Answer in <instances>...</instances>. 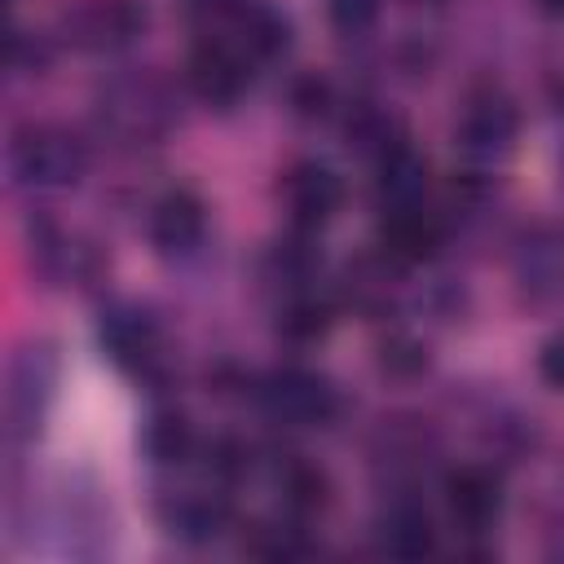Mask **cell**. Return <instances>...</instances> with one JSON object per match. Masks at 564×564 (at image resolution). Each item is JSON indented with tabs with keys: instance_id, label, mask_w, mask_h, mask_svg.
Wrapping results in <instances>:
<instances>
[{
	"instance_id": "1",
	"label": "cell",
	"mask_w": 564,
	"mask_h": 564,
	"mask_svg": "<svg viewBox=\"0 0 564 564\" xmlns=\"http://www.w3.org/2000/svg\"><path fill=\"white\" fill-rule=\"evenodd\" d=\"M256 397L269 410V419L286 423V427H317V423H326L335 414L330 383L322 375L304 370V366H282V370L264 375Z\"/></svg>"
},
{
	"instance_id": "2",
	"label": "cell",
	"mask_w": 564,
	"mask_h": 564,
	"mask_svg": "<svg viewBox=\"0 0 564 564\" xmlns=\"http://www.w3.org/2000/svg\"><path fill=\"white\" fill-rule=\"evenodd\" d=\"M251 79V53L229 35H203V44L189 53V88L203 101L229 106Z\"/></svg>"
},
{
	"instance_id": "3",
	"label": "cell",
	"mask_w": 564,
	"mask_h": 564,
	"mask_svg": "<svg viewBox=\"0 0 564 564\" xmlns=\"http://www.w3.org/2000/svg\"><path fill=\"white\" fill-rule=\"evenodd\" d=\"M79 145L62 132H48V128H35L26 137L13 141V172L26 181V185H66L79 176Z\"/></svg>"
},
{
	"instance_id": "4",
	"label": "cell",
	"mask_w": 564,
	"mask_h": 564,
	"mask_svg": "<svg viewBox=\"0 0 564 564\" xmlns=\"http://www.w3.org/2000/svg\"><path fill=\"white\" fill-rule=\"evenodd\" d=\"M286 207H291V220L300 229H317L326 225L335 212H339V198H344V185L339 176L326 167V163H295L286 172Z\"/></svg>"
},
{
	"instance_id": "5",
	"label": "cell",
	"mask_w": 564,
	"mask_h": 564,
	"mask_svg": "<svg viewBox=\"0 0 564 564\" xmlns=\"http://www.w3.org/2000/svg\"><path fill=\"white\" fill-rule=\"evenodd\" d=\"M445 507H449V516L463 533H485L498 520V507H502L498 476L485 471V467H458L445 480Z\"/></svg>"
},
{
	"instance_id": "6",
	"label": "cell",
	"mask_w": 564,
	"mask_h": 564,
	"mask_svg": "<svg viewBox=\"0 0 564 564\" xmlns=\"http://www.w3.org/2000/svg\"><path fill=\"white\" fill-rule=\"evenodd\" d=\"M511 137H516V110L502 97L485 93V97H476L463 110L458 141H463V150L471 159H498V154H507L511 150Z\"/></svg>"
},
{
	"instance_id": "7",
	"label": "cell",
	"mask_w": 564,
	"mask_h": 564,
	"mask_svg": "<svg viewBox=\"0 0 564 564\" xmlns=\"http://www.w3.org/2000/svg\"><path fill=\"white\" fill-rule=\"evenodd\" d=\"M379 176H375V194L383 203V212H397V207H419L423 203V189H427V163L405 145H388L379 159H375Z\"/></svg>"
},
{
	"instance_id": "8",
	"label": "cell",
	"mask_w": 564,
	"mask_h": 564,
	"mask_svg": "<svg viewBox=\"0 0 564 564\" xmlns=\"http://www.w3.org/2000/svg\"><path fill=\"white\" fill-rule=\"evenodd\" d=\"M203 225H207L203 203L189 189H167L150 212V234L163 251H189L203 238Z\"/></svg>"
},
{
	"instance_id": "9",
	"label": "cell",
	"mask_w": 564,
	"mask_h": 564,
	"mask_svg": "<svg viewBox=\"0 0 564 564\" xmlns=\"http://www.w3.org/2000/svg\"><path fill=\"white\" fill-rule=\"evenodd\" d=\"M145 13L132 4V0H93L88 9L75 13V26H79V40L93 44V48H115V44H128L137 31H141Z\"/></svg>"
},
{
	"instance_id": "10",
	"label": "cell",
	"mask_w": 564,
	"mask_h": 564,
	"mask_svg": "<svg viewBox=\"0 0 564 564\" xmlns=\"http://www.w3.org/2000/svg\"><path fill=\"white\" fill-rule=\"evenodd\" d=\"M101 339H106L110 357L128 370H150L159 361V335L141 313H110L101 322Z\"/></svg>"
},
{
	"instance_id": "11",
	"label": "cell",
	"mask_w": 564,
	"mask_h": 564,
	"mask_svg": "<svg viewBox=\"0 0 564 564\" xmlns=\"http://www.w3.org/2000/svg\"><path fill=\"white\" fill-rule=\"evenodd\" d=\"M225 520H229L225 494H189V498H181V507L172 511V529H176L181 538H189V542L216 538V533L225 529Z\"/></svg>"
},
{
	"instance_id": "12",
	"label": "cell",
	"mask_w": 564,
	"mask_h": 564,
	"mask_svg": "<svg viewBox=\"0 0 564 564\" xmlns=\"http://www.w3.org/2000/svg\"><path fill=\"white\" fill-rule=\"evenodd\" d=\"M432 542H436V538H432V520H427L423 507H414V502L392 507L388 529H383V546H388L392 555H427Z\"/></svg>"
},
{
	"instance_id": "13",
	"label": "cell",
	"mask_w": 564,
	"mask_h": 564,
	"mask_svg": "<svg viewBox=\"0 0 564 564\" xmlns=\"http://www.w3.org/2000/svg\"><path fill=\"white\" fill-rule=\"evenodd\" d=\"M278 485H282V502H286L291 516H313L330 498L326 476L317 467H308V463H286L282 476H278Z\"/></svg>"
},
{
	"instance_id": "14",
	"label": "cell",
	"mask_w": 564,
	"mask_h": 564,
	"mask_svg": "<svg viewBox=\"0 0 564 564\" xmlns=\"http://www.w3.org/2000/svg\"><path fill=\"white\" fill-rule=\"evenodd\" d=\"M326 326H330V304L317 300V295H308V291L291 295L286 308H282V317H278V330L286 339H295V344H313L317 335H326Z\"/></svg>"
},
{
	"instance_id": "15",
	"label": "cell",
	"mask_w": 564,
	"mask_h": 564,
	"mask_svg": "<svg viewBox=\"0 0 564 564\" xmlns=\"http://www.w3.org/2000/svg\"><path fill=\"white\" fill-rule=\"evenodd\" d=\"M145 449L154 454V463H185L194 454V432L181 414H154L145 427Z\"/></svg>"
},
{
	"instance_id": "16",
	"label": "cell",
	"mask_w": 564,
	"mask_h": 564,
	"mask_svg": "<svg viewBox=\"0 0 564 564\" xmlns=\"http://www.w3.org/2000/svg\"><path fill=\"white\" fill-rule=\"evenodd\" d=\"M326 13H330V22H335L339 31L357 35V31H366V26L375 22L379 0H326Z\"/></svg>"
},
{
	"instance_id": "17",
	"label": "cell",
	"mask_w": 564,
	"mask_h": 564,
	"mask_svg": "<svg viewBox=\"0 0 564 564\" xmlns=\"http://www.w3.org/2000/svg\"><path fill=\"white\" fill-rule=\"evenodd\" d=\"M295 106H300V115H326V106H330V88L317 84V79H304V84L295 88Z\"/></svg>"
},
{
	"instance_id": "18",
	"label": "cell",
	"mask_w": 564,
	"mask_h": 564,
	"mask_svg": "<svg viewBox=\"0 0 564 564\" xmlns=\"http://www.w3.org/2000/svg\"><path fill=\"white\" fill-rule=\"evenodd\" d=\"M538 366H542V375H546L555 388H564V335L542 348V361H538Z\"/></svg>"
},
{
	"instance_id": "19",
	"label": "cell",
	"mask_w": 564,
	"mask_h": 564,
	"mask_svg": "<svg viewBox=\"0 0 564 564\" xmlns=\"http://www.w3.org/2000/svg\"><path fill=\"white\" fill-rule=\"evenodd\" d=\"M542 9H551V13H564V0H542Z\"/></svg>"
}]
</instances>
